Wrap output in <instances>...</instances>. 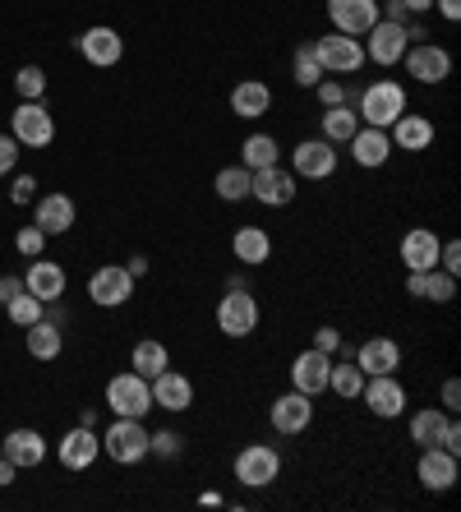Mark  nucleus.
<instances>
[{"instance_id": "nucleus-33", "label": "nucleus", "mask_w": 461, "mask_h": 512, "mask_svg": "<svg viewBox=\"0 0 461 512\" xmlns=\"http://www.w3.org/2000/svg\"><path fill=\"white\" fill-rule=\"evenodd\" d=\"M282 162V148H277V139L272 134H249L245 143H240V167L249 171H263V167H277Z\"/></svg>"}, {"instance_id": "nucleus-49", "label": "nucleus", "mask_w": 461, "mask_h": 512, "mask_svg": "<svg viewBox=\"0 0 461 512\" xmlns=\"http://www.w3.org/2000/svg\"><path fill=\"white\" fill-rule=\"evenodd\" d=\"M457 406H461V383H457V379H448V383H443V411L452 416Z\"/></svg>"}, {"instance_id": "nucleus-44", "label": "nucleus", "mask_w": 461, "mask_h": 512, "mask_svg": "<svg viewBox=\"0 0 461 512\" xmlns=\"http://www.w3.org/2000/svg\"><path fill=\"white\" fill-rule=\"evenodd\" d=\"M14 162H19V143H14V134H0V176H10Z\"/></svg>"}, {"instance_id": "nucleus-11", "label": "nucleus", "mask_w": 461, "mask_h": 512, "mask_svg": "<svg viewBox=\"0 0 461 512\" xmlns=\"http://www.w3.org/2000/svg\"><path fill=\"white\" fill-rule=\"evenodd\" d=\"M328 374H332V356L319 351V346H309V351H300V356L291 360V388L305 397L328 393Z\"/></svg>"}, {"instance_id": "nucleus-4", "label": "nucleus", "mask_w": 461, "mask_h": 512, "mask_svg": "<svg viewBox=\"0 0 461 512\" xmlns=\"http://www.w3.org/2000/svg\"><path fill=\"white\" fill-rule=\"evenodd\" d=\"M282 476V453L272 443H249L236 457V480L245 489H268L272 480Z\"/></svg>"}, {"instance_id": "nucleus-46", "label": "nucleus", "mask_w": 461, "mask_h": 512, "mask_svg": "<svg viewBox=\"0 0 461 512\" xmlns=\"http://www.w3.org/2000/svg\"><path fill=\"white\" fill-rule=\"evenodd\" d=\"M10 199H14V203H28V199H37V180H33V176H14V185H10Z\"/></svg>"}, {"instance_id": "nucleus-5", "label": "nucleus", "mask_w": 461, "mask_h": 512, "mask_svg": "<svg viewBox=\"0 0 461 512\" xmlns=\"http://www.w3.org/2000/svg\"><path fill=\"white\" fill-rule=\"evenodd\" d=\"M107 406L116 411V416H134L143 420L148 411H153V388H148V379L143 374H116V379L107 383Z\"/></svg>"}, {"instance_id": "nucleus-28", "label": "nucleus", "mask_w": 461, "mask_h": 512, "mask_svg": "<svg viewBox=\"0 0 461 512\" xmlns=\"http://www.w3.org/2000/svg\"><path fill=\"white\" fill-rule=\"evenodd\" d=\"M24 291H33V296L42 300V305H51V300H60V296H65V268L37 254V263H33V268H28V277H24Z\"/></svg>"}, {"instance_id": "nucleus-41", "label": "nucleus", "mask_w": 461, "mask_h": 512, "mask_svg": "<svg viewBox=\"0 0 461 512\" xmlns=\"http://www.w3.org/2000/svg\"><path fill=\"white\" fill-rule=\"evenodd\" d=\"M180 448H185V439H180L176 429H157V434H148V453L153 457H180Z\"/></svg>"}, {"instance_id": "nucleus-40", "label": "nucleus", "mask_w": 461, "mask_h": 512, "mask_svg": "<svg viewBox=\"0 0 461 512\" xmlns=\"http://www.w3.org/2000/svg\"><path fill=\"white\" fill-rule=\"evenodd\" d=\"M14 88H19L24 102H42V93H47V74L37 70V65H24V70L14 74Z\"/></svg>"}, {"instance_id": "nucleus-43", "label": "nucleus", "mask_w": 461, "mask_h": 512, "mask_svg": "<svg viewBox=\"0 0 461 512\" xmlns=\"http://www.w3.org/2000/svg\"><path fill=\"white\" fill-rule=\"evenodd\" d=\"M314 93H319V102H323V107H337V102H346V88H342V79H319V84H314Z\"/></svg>"}, {"instance_id": "nucleus-6", "label": "nucleus", "mask_w": 461, "mask_h": 512, "mask_svg": "<svg viewBox=\"0 0 461 512\" xmlns=\"http://www.w3.org/2000/svg\"><path fill=\"white\" fill-rule=\"evenodd\" d=\"M10 134L19 148H47L56 139V120L42 102H19V111L10 116Z\"/></svg>"}, {"instance_id": "nucleus-9", "label": "nucleus", "mask_w": 461, "mask_h": 512, "mask_svg": "<svg viewBox=\"0 0 461 512\" xmlns=\"http://www.w3.org/2000/svg\"><path fill=\"white\" fill-rule=\"evenodd\" d=\"M365 60L374 65H402L406 47H411V37H406V24H392V19H379V24L365 33Z\"/></svg>"}, {"instance_id": "nucleus-35", "label": "nucleus", "mask_w": 461, "mask_h": 512, "mask_svg": "<svg viewBox=\"0 0 461 512\" xmlns=\"http://www.w3.org/2000/svg\"><path fill=\"white\" fill-rule=\"evenodd\" d=\"M360 388H365V370L355 365V360H332V374H328V393H337L342 402H355L360 397Z\"/></svg>"}, {"instance_id": "nucleus-34", "label": "nucleus", "mask_w": 461, "mask_h": 512, "mask_svg": "<svg viewBox=\"0 0 461 512\" xmlns=\"http://www.w3.org/2000/svg\"><path fill=\"white\" fill-rule=\"evenodd\" d=\"M448 411L443 406H425V411H415L411 416V443H420V448H438V439H443V429H448Z\"/></svg>"}, {"instance_id": "nucleus-12", "label": "nucleus", "mask_w": 461, "mask_h": 512, "mask_svg": "<svg viewBox=\"0 0 461 512\" xmlns=\"http://www.w3.org/2000/svg\"><path fill=\"white\" fill-rule=\"evenodd\" d=\"M360 397H365V406L379 420H397L406 411V388L397 383V374H369Z\"/></svg>"}, {"instance_id": "nucleus-17", "label": "nucleus", "mask_w": 461, "mask_h": 512, "mask_svg": "<svg viewBox=\"0 0 461 512\" xmlns=\"http://www.w3.org/2000/svg\"><path fill=\"white\" fill-rule=\"evenodd\" d=\"M88 296H93V305H102V310H120V305L134 296V277L125 273V268H97V273L88 277Z\"/></svg>"}, {"instance_id": "nucleus-52", "label": "nucleus", "mask_w": 461, "mask_h": 512, "mask_svg": "<svg viewBox=\"0 0 461 512\" xmlns=\"http://www.w3.org/2000/svg\"><path fill=\"white\" fill-rule=\"evenodd\" d=\"M14 476H19V466H14V462H5V457H0V489H5V485H14Z\"/></svg>"}, {"instance_id": "nucleus-3", "label": "nucleus", "mask_w": 461, "mask_h": 512, "mask_svg": "<svg viewBox=\"0 0 461 512\" xmlns=\"http://www.w3.org/2000/svg\"><path fill=\"white\" fill-rule=\"evenodd\" d=\"M217 328L226 337H249L259 328V300L245 286H226V296L217 300Z\"/></svg>"}, {"instance_id": "nucleus-29", "label": "nucleus", "mask_w": 461, "mask_h": 512, "mask_svg": "<svg viewBox=\"0 0 461 512\" xmlns=\"http://www.w3.org/2000/svg\"><path fill=\"white\" fill-rule=\"evenodd\" d=\"M268 107H272V88H268V84H259V79H245V84L231 88V111H236L240 120H259V116H268Z\"/></svg>"}, {"instance_id": "nucleus-42", "label": "nucleus", "mask_w": 461, "mask_h": 512, "mask_svg": "<svg viewBox=\"0 0 461 512\" xmlns=\"http://www.w3.org/2000/svg\"><path fill=\"white\" fill-rule=\"evenodd\" d=\"M14 245H19V254H28V259H37V254L47 250V231L42 227H24L19 236H14Z\"/></svg>"}, {"instance_id": "nucleus-8", "label": "nucleus", "mask_w": 461, "mask_h": 512, "mask_svg": "<svg viewBox=\"0 0 461 512\" xmlns=\"http://www.w3.org/2000/svg\"><path fill=\"white\" fill-rule=\"evenodd\" d=\"M402 65L415 84H443L452 74V56H448V47H438V42H411Z\"/></svg>"}, {"instance_id": "nucleus-25", "label": "nucleus", "mask_w": 461, "mask_h": 512, "mask_svg": "<svg viewBox=\"0 0 461 512\" xmlns=\"http://www.w3.org/2000/svg\"><path fill=\"white\" fill-rule=\"evenodd\" d=\"M406 296L448 305V300L457 296V277L443 273V268H429V273H406Z\"/></svg>"}, {"instance_id": "nucleus-50", "label": "nucleus", "mask_w": 461, "mask_h": 512, "mask_svg": "<svg viewBox=\"0 0 461 512\" xmlns=\"http://www.w3.org/2000/svg\"><path fill=\"white\" fill-rule=\"evenodd\" d=\"M19 291H24V277H0V305H10Z\"/></svg>"}, {"instance_id": "nucleus-14", "label": "nucleus", "mask_w": 461, "mask_h": 512, "mask_svg": "<svg viewBox=\"0 0 461 512\" xmlns=\"http://www.w3.org/2000/svg\"><path fill=\"white\" fill-rule=\"evenodd\" d=\"M268 420H272L277 434H286V439H291V434H305V429L314 425V397H305V393L291 388V393H282L277 402H272Z\"/></svg>"}, {"instance_id": "nucleus-21", "label": "nucleus", "mask_w": 461, "mask_h": 512, "mask_svg": "<svg viewBox=\"0 0 461 512\" xmlns=\"http://www.w3.org/2000/svg\"><path fill=\"white\" fill-rule=\"evenodd\" d=\"M79 51H83V60H88V65L107 70V65H116V60L125 56V42H120L116 28L97 24V28H88V33L79 37Z\"/></svg>"}, {"instance_id": "nucleus-56", "label": "nucleus", "mask_w": 461, "mask_h": 512, "mask_svg": "<svg viewBox=\"0 0 461 512\" xmlns=\"http://www.w3.org/2000/svg\"><path fill=\"white\" fill-rule=\"evenodd\" d=\"M0 457H5V448H0Z\"/></svg>"}, {"instance_id": "nucleus-2", "label": "nucleus", "mask_w": 461, "mask_h": 512, "mask_svg": "<svg viewBox=\"0 0 461 512\" xmlns=\"http://www.w3.org/2000/svg\"><path fill=\"white\" fill-rule=\"evenodd\" d=\"M102 448H107L111 462L134 466L148 457V429H143V420H134V416H116L111 429L102 434Z\"/></svg>"}, {"instance_id": "nucleus-53", "label": "nucleus", "mask_w": 461, "mask_h": 512, "mask_svg": "<svg viewBox=\"0 0 461 512\" xmlns=\"http://www.w3.org/2000/svg\"><path fill=\"white\" fill-rule=\"evenodd\" d=\"M125 273H130V277H143V273H148V259H143V254H134V259L125 263Z\"/></svg>"}, {"instance_id": "nucleus-55", "label": "nucleus", "mask_w": 461, "mask_h": 512, "mask_svg": "<svg viewBox=\"0 0 461 512\" xmlns=\"http://www.w3.org/2000/svg\"><path fill=\"white\" fill-rule=\"evenodd\" d=\"M199 503H203V508H222V494H217V489H208Z\"/></svg>"}, {"instance_id": "nucleus-20", "label": "nucleus", "mask_w": 461, "mask_h": 512, "mask_svg": "<svg viewBox=\"0 0 461 512\" xmlns=\"http://www.w3.org/2000/svg\"><path fill=\"white\" fill-rule=\"evenodd\" d=\"M351 157H355V167H365V171H379L383 162L392 157V139L388 130H374V125H360V130L351 134Z\"/></svg>"}, {"instance_id": "nucleus-36", "label": "nucleus", "mask_w": 461, "mask_h": 512, "mask_svg": "<svg viewBox=\"0 0 461 512\" xmlns=\"http://www.w3.org/2000/svg\"><path fill=\"white\" fill-rule=\"evenodd\" d=\"M249 180H254V171L249 167H222L217 171V180H213V190H217V199L240 203V199H249Z\"/></svg>"}, {"instance_id": "nucleus-30", "label": "nucleus", "mask_w": 461, "mask_h": 512, "mask_svg": "<svg viewBox=\"0 0 461 512\" xmlns=\"http://www.w3.org/2000/svg\"><path fill=\"white\" fill-rule=\"evenodd\" d=\"M231 250H236V259L245 268H259V263L272 259V236L263 227H240L236 240H231Z\"/></svg>"}, {"instance_id": "nucleus-22", "label": "nucleus", "mask_w": 461, "mask_h": 512, "mask_svg": "<svg viewBox=\"0 0 461 512\" xmlns=\"http://www.w3.org/2000/svg\"><path fill=\"white\" fill-rule=\"evenodd\" d=\"M355 365L369 374H397L402 370V346L392 342V337H369L365 346H355Z\"/></svg>"}, {"instance_id": "nucleus-1", "label": "nucleus", "mask_w": 461, "mask_h": 512, "mask_svg": "<svg viewBox=\"0 0 461 512\" xmlns=\"http://www.w3.org/2000/svg\"><path fill=\"white\" fill-rule=\"evenodd\" d=\"M402 111H406V88L397 79H374L365 93L355 97V116L365 125H374V130H388Z\"/></svg>"}, {"instance_id": "nucleus-54", "label": "nucleus", "mask_w": 461, "mask_h": 512, "mask_svg": "<svg viewBox=\"0 0 461 512\" xmlns=\"http://www.w3.org/2000/svg\"><path fill=\"white\" fill-rule=\"evenodd\" d=\"M402 5H406L411 14H429V10H434V0H402Z\"/></svg>"}, {"instance_id": "nucleus-23", "label": "nucleus", "mask_w": 461, "mask_h": 512, "mask_svg": "<svg viewBox=\"0 0 461 512\" xmlns=\"http://www.w3.org/2000/svg\"><path fill=\"white\" fill-rule=\"evenodd\" d=\"M438 250H443V240H438L429 227L406 231V236H402V263H406V273H429V268H438Z\"/></svg>"}, {"instance_id": "nucleus-47", "label": "nucleus", "mask_w": 461, "mask_h": 512, "mask_svg": "<svg viewBox=\"0 0 461 512\" xmlns=\"http://www.w3.org/2000/svg\"><path fill=\"white\" fill-rule=\"evenodd\" d=\"M314 346H319V351H328V356H337V346H342V333H337V328H328V323H323L319 333H314Z\"/></svg>"}, {"instance_id": "nucleus-24", "label": "nucleus", "mask_w": 461, "mask_h": 512, "mask_svg": "<svg viewBox=\"0 0 461 512\" xmlns=\"http://www.w3.org/2000/svg\"><path fill=\"white\" fill-rule=\"evenodd\" d=\"M97 453H102V439H97L88 425L70 429V434L60 439V466H65V471H88V466L97 462Z\"/></svg>"}, {"instance_id": "nucleus-18", "label": "nucleus", "mask_w": 461, "mask_h": 512, "mask_svg": "<svg viewBox=\"0 0 461 512\" xmlns=\"http://www.w3.org/2000/svg\"><path fill=\"white\" fill-rule=\"evenodd\" d=\"M148 388H153V406H162V411H176L180 416V411L194 406V383L180 370H171V365H166L157 379H148Z\"/></svg>"}, {"instance_id": "nucleus-15", "label": "nucleus", "mask_w": 461, "mask_h": 512, "mask_svg": "<svg viewBox=\"0 0 461 512\" xmlns=\"http://www.w3.org/2000/svg\"><path fill=\"white\" fill-rule=\"evenodd\" d=\"M296 171H286L282 162L277 167H263V171H254V180H249V194L259 203H268V208H286V203L296 199Z\"/></svg>"}, {"instance_id": "nucleus-39", "label": "nucleus", "mask_w": 461, "mask_h": 512, "mask_svg": "<svg viewBox=\"0 0 461 512\" xmlns=\"http://www.w3.org/2000/svg\"><path fill=\"white\" fill-rule=\"evenodd\" d=\"M291 70H296V84L300 88H314L323 79V65L314 60V42H305V47H296V60H291Z\"/></svg>"}, {"instance_id": "nucleus-26", "label": "nucleus", "mask_w": 461, "mask_h": 512, "mask_svg": "<svg viewBox=\"0 0 461 512\" xmlns=\"http://www.w3.org/2000/svg\"><path fill=\"white\" fill-rule=\"evenodd\" d=\"M33 227H42L47 236H65L74 227V199L70 194H42L33 213Z\"/></svg>"}, {"instance_id": "nucleus-48", "label": "nucleus", "mask_w": 461, "mask_h": 512, "mask_svg": "<svg viewBox=\"0 0 461 512\" xmlns=\"http://www.w3.org/2000/svg\"><path fill=\"white\" fill-rule=\"evenodd\" d=\"M438 448H443V453H452V457H461V429H457V420H448V429H443Z\"/></svg>"}, {"instance_id": "nucleus-37", "label": "nucleus", "mask_w": 461, "mask_h": 512, "mask_svg": "<svg viewBox=\"0 0 461 512\" xmlns=\"http://www.w3.org/2000/svg\"><path fill=\"white\" fill-rule=\"evenodd\" d=\"M130 365H134V374H143V379H157V374L171 365V356H166L162 342H139L130 351Z\"/></svg>"}, {"instance_id": "nucleus-45", "label": "nucleus", "mask_w": 461, "mask_h": 512, "mask_svg": "<svg viewBox=\"0 0 461 512\" xmlns=\"http://www.w3.org/2000/svg\"><path fill=\"white\" fill-rule=\"evenodd\" d=\"M438 268H443V273H452V277L461 273V245H457V240H448V245L438 250Z\"/></svg>"}, {"instance_id": "nucleus-31", "label": "nucleus", "mask_w": 461, "mask_h": 512, "mask_svg": "<svg viewBox=\"0 0 461 512\" xmlns=\"http://www.w3.org/2000/svg\"><path fill=\"white\" fill-rule=\"evenodd\" d=\"M319 125H323L319 139H328V143H351V134L360 130V116H355L351 102H337V107H323Z\"/></svg>"}, {"instance_id": "nucleus-51", "label": "nucleus", "mask_w": 461, "mask_h": 512, "mask_svg": "<svg viewBox=\"0 0 461 512\" xmlns=\"http://www.w3.org/2000/svg\"><path fill=\"white\" fill-rule=\"evenodd\" d=\"M434 10L443 14L448 24H457V19H461V0H434Z\"/></svg>"}, {"instance_id": "nucleus-38", "label": "nucleus", "mask_w": 461, "mask_h": 512, "mask_svg": "<svg viewBox=\"0 0 461 512\" xmlns=\"http://www.w3.org/2000/svg\"><path fill=\"white\" fill-rule=\"evenodd\" d=\"M5 310H10V323H14V328H33V323L47 314V305H42L33 291H19V296L5 305Z\"/></svg>"}, {"instance_id": "nucleus-27", "label": "nucleus", "mask_w": 461, "mask_h": 512, "mask_svg": "<svg viewBox=\"0 0 461 512\" xmlns=\"http://www.w3.org/2000/svg\"><path fill=\"white\" fill-rule=\"evenodd\" d=\"M0 448H5V462H14L19 471H28V466H37L47 457V439L37 429H14V434L0 439Z\"/></svg>"}, {"instance_id": "nucleus-16", "label": "nucleus", "mask_w": 461, "mask_h": 512, "mask_svg": "<svg viewBox=\"0 0 461 512\" xmlns=\"http://www.w3.org/2000/svg\"><path fill=\"white\" fill-rule=\"evenodd\" d=\"M388 139H392V148H402V153H425V148H434V120L420 116V111H402V116L388 125Z\"/></svg>"}, {"instance_id": "nucleus-32", "label": "nucleus", "mask_w": 461, "mask_h": 512, "mask_svg": "<svg viewBox=\"0 0 461 512\" xmlns=\"http://www.w3.org/2000/svg\"><path fill=\"white\" fill-rule=\"evenodd\" d=\"M24 337H28V356L33 360H56L65 351V333L51 319H37L33 328H24Z\"/></svg>"}, {"instance_id": "nucleus-13", "label": "nucleus", "mask_w": 461, "mask_h": 512, "mask_svg": "<svg viewBox=\"0 0 461 512\" xmlns=\"http://www.w3.org/2000/svg\"><path fill=\"white\" fill-rule=\"evenodd\" d=\"M328 19H332V33L365 37L369 28L379 24V0H328Z\"/></svg>"}, {"instance_id": "nucleus-19", "label": "nucleus", "mask_w": 461, "mask_h": 512, "mask_svg": "<svg viewBox=\"0 0 461 512\" xmlns=\"http://www.w3.org/2000/svg\"><path fill=\"white\" fill-rule=\"evenodd\" d=\"M415 476L429 494H448L457 485V457L443 453V448H420V466H415Z\"/></svg>"}, {"instance_id": "nucleus-7", "label": "nucleus", "mask_w": 461, "mask_h": 512, "mask_svg": "<svg viewBox=\"0 0 461 512\" xmlns=\"http://www.w3.org/2000/svg\"><path fill=\"white\" fill-rule=\"evenodd\" d=\"M314 60L323 65V74H355L365 65V47H360V37L328 33L314 42Z\"/></svg>"}, {"instance_id": "nucleus-10", "label": "nucleus", "mask_w": 461, "mask_h": 512, "mask_svg": "<svg viewBox=\"0 0 461 512\" xmlns=\"http://www.w3.org/2000/svg\"><path fill=\"white\" fill-rule=\"evenodd\" d=\"M291 171L296 180H328L337 171V143L328 139H305L291 148Z\"/></svg>"}]
</instances>
